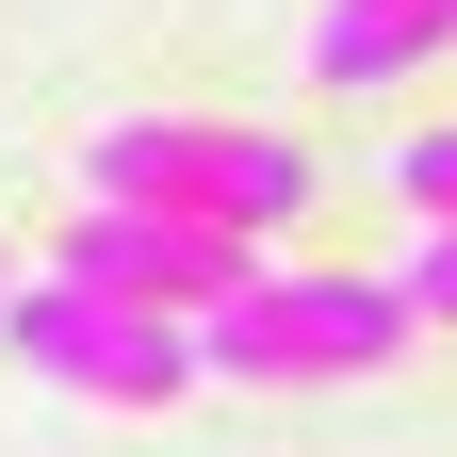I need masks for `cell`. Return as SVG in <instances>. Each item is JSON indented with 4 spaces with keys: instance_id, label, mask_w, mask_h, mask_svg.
I'll return each mask as SVG.
<instances>
[{
    "instance_id": "cell-1",
    "label": "cell",
    "mask_w": 457,
    "mask_h": 457,
    "mask_svg": "<svg viewBox=\"0 0 457 457\" xmlns=\"http://www.w3.org/2000/svg\"><path fill=\"white\" fill-rule=\"evenodd\" d=\"M82 196H163V212H212L278 245V228L311 212V147L295 131H245V114H114L82 147Z\"/></svg>"
},
{
    "instance_id": "cell-2",
    "label": "cell",
    "mask_w": 457,
    "mask_h": 457,
    "mask_svg": "<svg viewBox=\"0 0 457 457\" xmlns=\"http://www.w3.org/2000/svg\"><path fill=\"white\" fill-rule=\"evenodd\" d=\"M392 343H409V295H392V278H278V262H245V278L196 311V376L327 392V376H376Z\"/></svg>"
},
{
    "instance_id": "cell-3",
    "label": "cell",
    "mask_w": 457,
    "mask_h": 457,
    "mask_svg": "<svg viewBox=\"0 0 457 457\" xmlns=\"http://www.w3.org/2000/svg\"><path fill=\"white\" fill-rule=\"evenodd\" d=\"M0 343H17V376L49 392H98V409H163V392H196V327L180 311H131V295H82V278H0Z\"/></svg>"
},
{
    "instance_id": "cell-4",
    "label": "cell",
    "mask_w": 457,
    "mask_h": 457,
    "mask_svg": "<svg viewBox=\"0 0 457 457\" xmlns=\"http://www.w3.org/2000/svg\"><path fill=\"white\" fill-rule=\"evenodd\" d=\"M262 245L245 228H212V212H163V196H82L66 228H49V278H82V295H131V311H212L228 278H245Z\"/></svg>"
},
{
    "instance_id": "cell-5",
    "label": "cell",
    "mask_w": 457,
    "mask_h": 457,
    "mask_svg": "<svg viewBox=\"0 0 457 457\" xmlns=\"http://www.w3.org/2000/svg\"><path fill=\"white\" fill-rule=\"evenodd\" d=\"M457 49V0H327L311 17V66L343 82V98H376V82H425Z\"/></svg>"
},
{
    "instance_id": "cell-6",
    "label": "cell",
    "mask_w": 457,
    "mask_h": 457,
    "mask_svg": "<svg viewBox=\"0 0 457 457\" xmlns=\"http://www.w3.org/2000/svg\"><path fill=\"white\" fill-rule=\"evenodd\" d=\"M392 295H409V327H457V212H425V245H409Z\"/></svg>"
},
{
    "instance_id": "cell-7",
    "label": "cell",
    "mask_w": 457,
    "mask_h": 457,
    "mask_svg": "<svg viewBox=\"0 0 457 457\" xmlns=\"http://www.w3.org/2000/svg\"><path fill=\"white\" fill-rule=\"evenodd\" d=\"M392 196H409V212H457V114H441V131H409V147H392Z\"/></svg>"
},
{
    "instance_id": "cell-8",
    "label": "cell",
    "mask_w": 457,
    "mask_h": 457,
    "mask_svg": "<svg viewBox=\"0 0 457 457\" xmlns=\"http://www.w3.org/2000/svg\"><path fill=\"white\" fill-rule=\"evenodd\" d=\"M0 278H17V262H0Z\"/></svg>"
}]
</instances>
